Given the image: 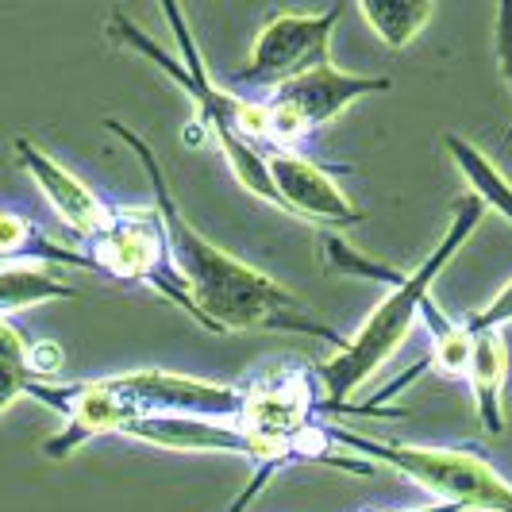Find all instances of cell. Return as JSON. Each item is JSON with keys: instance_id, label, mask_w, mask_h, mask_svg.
Returning a JSON list of instances; mask_svg holds the SVG:
<instances>
[{"instance_id": "cell-1", "label": "cell", "mask_w": 512, "mask_h": 512, "mask_svg": "<svg viewBox=\"0 0 512 512\" xmlns=\"http://www.w3.org/2000/svg\"><path fill=\"white\" fill-rule=\"evenodd\" d=\"M104 131L116 135L120 143H128L131 154L139 158L143 174L151 181L154 208L170 243V258L178 266V278L189 293L193 308L201 312V328L224 335V332H289V335H308V339H328L335 351L347 343L343 335L328 328L324 320L312 316V308L285 289L282 282H274L270 274H262L255 266H247L243 258L220 251L212 239H205L201 231L189 224V216L181 212L178 197L166 181V170L158 162L154 147L135 135L124 120H104Z\"/></svg>"}, {"instance_id": "cell-2", "label": "cell", "mask_w": 512, "mask_h": 512, "mask_svg": "<svg viewBox=\"0 0 512 512\" xmlns=\"http://www.w3.org/2000/svg\"><path fill=\"white\" fill-rule=\"evenodd\" d=\"M162 16L178 39V54H170L166 47H158L151 35H143V27L131 24L124 12H116L108 20V39H116L120 47L135 51L143 62H151L154 70L170 77L181 93H189V101L197 108V124L205 135L216 139V147L228 158L231 174L239 178V185H247L255 197H262L266 205L282 208L278 201V189L270 181L266 170V143H270V112L266 101L255 97H239L220 89L205 66V54L197 51V39H193V27L185 20V8L181 4H162Z\"/></svg>"}, {"instance_id": "cell-3", "label": "cell", "mask_w": 512, "mask_h": 512, "mask_svg": "<svg viewBox=\"0 0 512 512\" xmlns=\"http://www.w3.org/2000/svg\"><path fill=\"white\" fill-rule=\"evenodd\" d=\"M482 201L478 197H462L451 208V224L443 231L436 247L424 255V262L405 274V282L393 285L385 293L378 308L366 316L359 332L351 335L328 362H320L316 378H320V393L328 409H347V412H378V416H401V409H374V405H347V397L359 389L362 382H370L385 362L393 359L405 339L412 335L416 320H420V305L424 297H432L436 278L447 270V262L459 255V247L474 235V228L482 224Z\"/></svg>"}, {"instance_id": "cell-4", "label": "cell", "mask_w": 512, "mask_h": 512, "mask_svg": "<svg viewBox=\"0 0 512 512\" xmlns=\"http://www.w3.org/2000/svg\"><path fill=\"white\" fill-rule=\"evenodd\" d=\"M324 439L362 455V462L393 466L443 505H455L462 512H512V482L501 478V470L486 455L470 447H416V443L359 436L335 424H324Z\"/></svg>"}, {"instance_id": "cell-5", "label": "cell", "mask_w": 512, "mask_h": 512, "mask_svg": "<svg viewBox=\"0 0 512 512\" xmlns=\"http://www.w3.org/2000/svg\"><path fill=\"white\" fill-rule=\"evenodd\" d=\"M81 255L89 258V270H101V274L120 278V282L147 285L158 297L185 308L201 324V312L193 308L178 278V266L170 258V243H166V231L158 220V208H116V220L101 235H93Z\"/></svg>"}, {"instance_id": "cell-6", "label": "cell", "mask_w": 512, "mask_h": 512, "mask_svg": "<svg viewBox=\"0 0 512 512\" xmlns=\"http://www.w3.org/2000/svg\"><path fill=\"white\" fill-rule=\"evenodd\" d=\"M389 89H393L389 77L347 74L332 62L293 77L289 85L262 97L266 112H270V151H301V143L312 131L332 124L335 116H343L362 97L389 93Z\"/></svg>"}, {"instance_id": "cell-7", "label": "cell", "mask_w": 512, "mask_h": 512, "mask_svg": "<svg viewBox=\"0 0 512 512\" xmlns=\"http://www.w3.org/2000/svg\"><path fill=\"white\" fill-rule=\"evenodd\" d=\"M347 8L332 4L328 12H274L251 43V54L243 70L235 74L239 85L247 89H282L293 77L308 74L328 62L332 31Z\"/></svg>"}, {"instance_id": "cell-8", "label": "cell", "mask_w": 512, "mask_h": 512, "mask_svg": "<svg viewBox=\"0 0 512 512\" xmlns=\"http://www.w3.org/2000/svg\"><path fill=\"white\" fill-rule=\"evenodd\" d=\"M104 385L135 416H201V420H235L243 416L247 393L239 385L205 382L174 370H128L108 374Z\"/></svg>"}, {"instance_id": "cell-9", "label": "cell", "mask_w": 512, "mask_h": 512, "mask_svg": "<svg viewBox=\"0 0 512 512\" xmlns=\"http://www.w3.org/2000/svg\"><path fill=\"white\" fill-rule=\"evenodd\" d=\"M27 397H35L47 409L62 412V420H66V428L43 443V455L51 462H66L97 436H124V428L135 420V412L104 385V378H85V382H31Z\"/></svg>"}, {"instance_id": "cell-10", "label": "cell", "mask_w": 512, "mask_h": 512, "mask_svg": "<svg viewBox=\"0 0 512 512\" xmlns=\"http://www.w3.org/2000/svg\"><path fill=\"white\" fill-rule=\"evenodd\" d=\"M12 154H16V166L35 181V189L47 197V205L58 212V220L74 231L81 243H89L93 235H101L116 220V205H108L89 181H81L74 170H66L54 154H47L39 143H31L27 135L12 139Z\"/></svg>"}, {"instance_id": "cell-11", "label": "cell", "mask_w": 512, "mask_h": 512, "mask_svg": "<svg viewBox=\"0 0 512 512\" xmlns=\"http://www.w3.org/2000/svg\"><path fill=\"white\" fill-rule=\"evenodd\" d=\"M266 170L278 189L282 212L289 216L316 220V224H324V231L362 224L366 212L339 189V181L324 166H316L301 151H266Z\"/></svg>"}, {"instance_id": "cell-12", "label": "cell", "mask_w": 512, "mask_h": 512, "mask_svg": "<svg viewBox=\"0 0 512 512\" xmlns=\"http://www.w3.org/2000/svg\"><path fill=\"white\" fill-rule=\"evenodd\" d=\"M466 382L474 393V416L489 436L505 432V382H509V343L501 332H474Z\"/></svg>"}, {"instance_id": "cell-13", "label": "cell", "mask_w": 512, "mask_h": 512, "mask_svg": "<svg viewBox=\"0 0 512 512\" xmlns=\"http://www.w3.org/2000/svg\"><path fill=\"white\" fill-rule=\"evenodd\" d=\"M70 282H62L51 266H35V262H0V320L27 312L35 305H51V301H77Z\"/></svg>"}, {"instance_id": "cell-14", "label": "cell", "mask_w": 512, "mask_h": 512, "mask_svg": "<svg viewBox=\"0 0 512 512\" xmlns=\"http://www.w3.org/2000/svg\"><path fill=\"white\" fill-rule=\"evenodd\" d=\"M420 324H424L428 343H432L424 366H436L443 378H462V382H466V362H470L474 332H470L462 320H451V316L436 305V297H424V305H420Z\"/></svg>"}, {"instance_id": "cell-15", "label": "cell", "mask_w": 512, "mask_h": 512, "mask_svg": "<svg viewBox=\"0 0 512 512\" xmlns=\"http://www.w3.org/2000/svg\"><path fill=\"white\" fill-rule=\"evenodd\" d=\"M443 147L470 185V197H478L482 208H493L497 216H505L512 224V181L489 162V154H482L474 143H466L462 135H443Z\"/></svg>"}, {"instance_id": "cell-16", "label": "cell", "mask_w": 512, "mask_h": 512, "mask_svg": "<svg viewBox=\"0 0 512 512\" xmlns=\"http://www.w3.org/2000/svg\"><path fill=\"white\" fill-rule=\"evenodd\" d=\"M359 16L389 51H405L436 16L432 0H359Z\"/></svg>"}, {"instance_id": "cell-17", "label": "cell", "mask_w": 512, "mask_h": 512, "mask_svg": "<svg viewBox=\"0 0 512 512\" xmlns=\"http://www.w3.org/2000/svg\"><path fill=\"white\" fill-rule=\"evenodd\" d=\"M320 255H324V266L332 270V274H347V278H366V282H382V285H401L405 282V274L409 270H393L389 262L382 258H370L355 251L351 243H343L339 239V231H324L320 235Z\"/></svg>"}, {"instance_id": "cell-18", "label": "cell", "mask_w": 512, "mask_h": 512, "mask_svg": "<svg viewBox=\"0 0 512 512\" xmlns=\"http://www.w3.org/2000/svg\"><path fill=\"white\" fill-rule=\"evenodd\" d=\"M35 382L27 366V339L12 320H0V416L12 409Z\"/></svg>"}, {"instance_id": "cell-19", "label": "cell", "mask_w": 512, "mask_h": 512, "mask_svg": "<svg viewBox=\"0 0 512 512\" xmlns=\"http://www.w3.org/2000/svg\"><path fill=\"white\" fill-rule=\"evenodd\" d=\"M470 332H505L512 324V282L489 301L486 308H478V312H470L466 320H462Z\"/></svg>"}, {"instance_id": "cell-20", "label": "cell", "mask_w": 512, "mask_h": 512, "mask_svg": "<svg viewBox=\"0 0 512 512\" xmlns=\"http://www.w3.org/2000/svg\"><path fill=\"white\" fill-rule=\"evenodd\" d=\"M62 347L51 343V339H39V343H27V366H31V374H35V382H62L58 374H62Z\"/></svg>"}, {"instance_id": "cell-21", "label": "cell", "mask_w": 512, "mask_h": 512, "mask_svg": "<svg viewBox=\"0 0 512 512\" xmlns=\"http://www.w3.org/2000/svg\"><path fill=\"white\" fill-rule=\"evenodd\" d=\"M493 54H497V70L505 77L512 93V0L497 8V24H493Z\"/></svg>"}, {"instance_id": "cell-22", "label": "cell", "mask_w": 512, "mask_h": 512, "mask_svg": "<svg viewBox=\"0 0 512 512\" xmlns=\"http://www.w3.org/2000/svg\"><path fill=\"white\" fill-rule=\"evenodd\" d=\"M397 512H462L455 505H443V501H432V505H424V509H397Z\"/></svg>"}]
</instances>
